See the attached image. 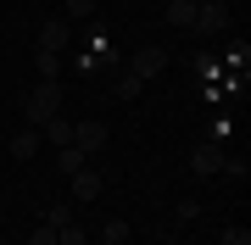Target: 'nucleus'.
<instances>
[{
  "label": "nucleus",
  "mask_w": 251,
  "mask_h": 245,
  "mask_svg": "<svg viewBox=\"0 0 251 245\" xmlns=\"http://www.w3.org/2000/svg\"><path fill=\"white\" fill-rule=\"evenodd\" d=\"M0 245H6V234H0Z\"/></svg>",
  "instance_id": "4be33fe9"
},
{
  "label": "nucleus",
  "mask_w": 251,
  "mask_h": 245,
  "mask_svg": "<svg viewBox=\"0 0 251 245\" xmlns=\"http://www.w3.org/2000/svg\"><path fill=\"white\" fill-rule=\"evenodd\" d=\"M39 50H50V56L67 50V22H62V17H50L45 28H39Z\"/></svg>",
  "instance_id": "1a4fd4ad"
},
{
  "label": "nucleus",
  "mask_w": 251,
  "mask_h": 245,
  "mask_svg": "<svg viewBox=\"0 0 251 245\" xmlns=\"http://www.w3.org/2000/svg\"><path fill=\"white\" fill-rule=\"evenodd\" d=\"M190 73H201L206 84H212V78H224V67H218V62H212L206 50H190Z\"/></svg>",
  "instance_id": "ddd939ff"
},
{
  "label": "nucleus",
  "mask_w": 251,
  "mask_h": 245,
  "mask_svg": "<svg viewBox=\"0 0 251 245\" xmlns=\"http://www.w3.org/2000/svg\"><path fill=\"white\" fill-rule=\"evenodd\" d=\"M162 17H168V28L196 34V0H168V6H162Z\"/></svg>",
  "instance_id": "0eeeda50"
},
{
  "label": "nucleus",
  "mask_w": 251,
  "mask_h": 245,
  "mask_svg": "<svg viewBox=\"0 0 251 245\" xmlns=\"http://www.w3.org/2000/svg\"><path fill=\"white\" fill-rule=\"evenodd\" d=\"M45 223H50V228H62V223H73V206H50V212H45Z\"/></svg>",
  "instance_id": "aec40b11"
},
{
  "label": "nucleus",
  "mask_w": 251,
  "mask_h": 245,
  "mask_svg": "<svg viewBox=\"0 0 251 245\" xmlns=\"http://www.w3.org/2000/svg\"><path fill=\"white\" fill-rule=\"evenodd\" d=\"M73 145H78L84 156L106 151V123H73Z\"/></svg>",
  "instance_id": "39448f33"
},
{
  "label": "nucleus",
  "mask_w": 251,
  "mask_h": 245,
  "mask_svg": "<svg viewBox=\"0 0 251 245\" xmlns=\"http://www.w3.org/2000/svg\"><path fill=\"white\" fill-rule=\"evenodd\" d=\"M229 28V0H196V34H224Z\"/></svg>",
  "instance_id": "7ed1b4c3"
},
{
  "label": "nucleus",
  "mask_w": 251,
  "mask_h": 245,
  "mask_svg": "<svg viewBox=\"0 0 251 245\" xmlns=\"http://www.w3.org/2000/svg\"><path fill=\"white\" fill-rule=\"evenodd\" d=\"M140 89H145V84H140L134 73H128L123 62H117V67H112V84H106V95H112V100H140Z\"/></svg>",
  "instance_id": "423d86ee"
},
{
  "label": "nucleus",
  "mask_w": 251,
  "mask_h": 245,
  "mask_svg": "<svg viewBox=\"0 0 251 245\" xmlns=\"http://www.w3.org/2000/svg\"><path fill=\"white\" fill-rule=\"evenodd\" d=\"M218 67H224V73H246V67H251V45H246V39H229Z\"/></svg>",
  "instance_id": "9d476101"
},
{
  "label": "nucleus",
  "mask_w": 251,
  "mask_h": 245,
  "mask_svg": "<svg viewBox=\"0 0 251 245\" xmlns=\"http://www.w3.org/2000/svg\"><path fill=\"white\" fill-rule=\"evenodd\" d=\"M95 195H100V173L95 167H78V173H73V200L84 206V200H95Z\"/></svg>",
  "instance_id": "6e6552de"
},
{
  "label": "nucleus",
  "mask_w": 251,
  "mask_h": 245,
  "mask_svg": "<svg viewBox=\"0 0 251 245\" xmlns=\"http://www.w3.org/2000/svg\"><path fill=\"white\" fill-rule=\"evenodd\" d=\"M95 11V0H67V17H90Z\"/></svg>",
  "instance_id": "412c9836"
},
{
  "label": "nucleus",
  "mask_w": 251,
  "mask_h": 245,
  "mask_svg": "<svg viewBox=\"0 0 251 245\" xmlns=\"http://www.w3.org/2000/svg\"><path fill=\"white\" fill-rule=\"evenodd\" d=\"M78 167H90V156L78 145H62V173H78Z\"/></svg>",
  "instance_id": "f3484780"
},
{
  "label": "nucleus",
  "mask_w": 251,
  "mask_h": 245,
  "mask_svg": "<svg viewBox=\"0 0 251 245\" xmlns=\"http://www.w3.org/2000/svg\"><path fill=\"white\" fill-rule=\"evenodd\" d=\"M34 67H39V78L62 84V56H50V50H34Z\"/></svg>",
  "instance_id": "4468645a"
},
{
  "label": "nucleus",
  "mask_w": 251,
  "mask_h": 245,
  "mask_svg": "<svg viewBox=\"0 0 251 245\" xmlns=\"http://www.w3.org/2000/svg\"><path fill=\"white\" fill-rule=\"evenodd\" d=\"M23 117L34 123V128H45L50 117H62V84H50V78H39V89L23 100Z\"/></svg>",
  "instance_id": "f257e3e1"
},
{
  "label": "nucleus",
  "mask_w": 251,
  "mask_h": 245,
  "mask_svg": "<svg viewBox=\"0 0 251 245\" xmlns=\"http://www.w3.org/2000/svg\"><path fill=\"white\" fill-rule=\"evenodd\" d=\"M28 245H56V228H50V223H39L34 234H28Z\"/></svg>",
  "instance_id": "6ab92c4d"
},
{
  "label": "nucleus",
  "mask_w": 251,
  "mask_h": 245,
  "mask_svg": "<svg viewBox=\"0 0 251 245\" xmlns=\"http://www.w3.org/2000/svg\"><path fill=\"white\" fill-rule=\"evenodd\" d=\"M56 245H90V234H84L78 223H62L56 228Z\"/></svg>",
  "instance_id": "dca6fc26"
},
{
  "label": "nucleus",
  "mask_w": 251,
  "mask_h": 245,
  "mask_svg": "<svg viewBox=\"0 0 251 245\" xmlns=\"http://www.w3.org/2000/svg\"><path fill=\"white\" fill-rule=\"evenodd\" d=\"M39 139H50V145L62 151V145H73V123H67V117H50L45 128H39Z\"/></svg>",
  "instance_id": "f8f14e48"
},
{
  "label": "nucleus",
  "mask_w": 251,
  "mask_h": 245,
  "mask_svg": "<svg viewBox=\"0 0 251 245\" xmlns=\"http://www.w3.org/2000/svg\"><path fill=\"white\" fill-rule=\"evenodd\" d=\"M190 173H196V178L224 173V145H218V139H196V145H190Z\"/></svg>",
  "instance_id": "f03ea898"
},
{
  "label": "nucleus",
  "mask_w": 251,
  "mask_h": 245,
  "mask_svg": "<svg viewBox=\"0 0 251 245\" xmlns=\"http://www.w3.org/2000/svg\"><path fill=\"white\" fill-rule=\"evenodd\" d=\"M123 67H128V73H134V78L145 84V78H156L162 67H168V50H162V45H145V50H134V56H128Z\"/></svg>",
  "instance_id": "20e7f679"
},
{
  "label": "nucleus",
  "mask_w": 251,
  "mask_h": 245,
  "mask_svg": "<svg viewBox=\"0 0 251 245\" xmlns=\"http://www.w3.org/2000/svg\"><path fill=\"white\" fill-rule=\"evenodd\" d=\"M100 240H106V245H128V223H123V218H106Z\"/></svg>",
  "instance_id": "2eb2a0df"
},
{
  "label": "nucleus",
  "mask_w": 251,
  "mask_h": 245,
  "mask_svg": "<svg viewBox=\"0 0 251 245\" xmlns=\"http://www.w3.org/2000/svg\"><path fill=\"white\" fill-rule=\"evenodd\" d=\"M218 245H251V228H240V223H229L224 234H218Z\"/></svg>",
  "instance_id": "a211bd4d"
},
{
  "label": "nucleus",
  "mask_w": 251,
  "mask_h": 245,
  "mask_svg": "<svg viewBox=\"0 0 251 245\" xmlns=\"http://www.w3.org/2000/svg\"><path fill=\"white\" fill-rule=\"evenodd\" d=\"M11 156H17V162H28V156L39 151V128H17V134H11V145H6Z\"/></svg>",
  "instance_id": "9b49d317"
}]
</instances>
